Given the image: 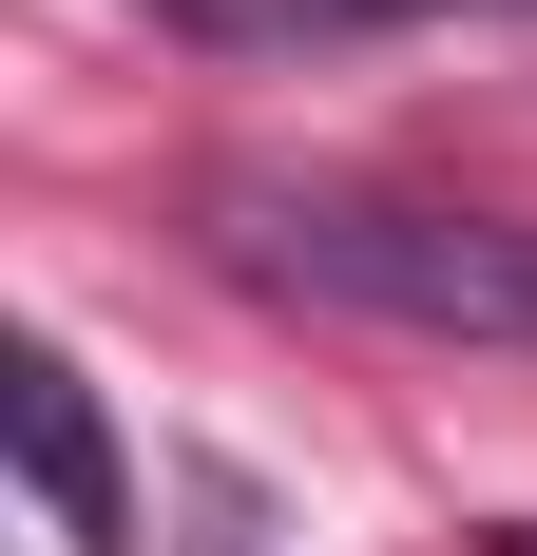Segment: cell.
<instances>
[{"mask_svg":"<svg viewBox=\"0 0 537 556\" xmlns=\"http://www.w3.org/2000/svg\"><path fill=\"white\" fill-rule=\"evenodd\" d=\"M20 460H39V500H58L77 556H135V500H115V442L77 403V365H20Z\"/></svg>","mask_w":537,"mask_h":556,"instance_id":"obj_2","label":"cell"},{"mask_svg":"<svg viewBox=\"0 0 537 556\" xmlns=\"http://www.w3.org/2000/svg\"><path fill=\"white\" fill-rule=\"evenodd\" d=\"M192 39H384V20H441V0H154Z\"/></svg>","mask_w":537,"mask_h":556,"instance_id":"obj_3","label":"cell"},{"mask_svg":"<svg viewBox=\"0 0 537 556\" xmlns=\"http://www.w3.org/2000/svg\"><path fill=\"white\" fill-rule=\"evenodd\" d=\"M230 269L365 307L423 345H537V212H403V192H230Z\"/></svg>","mask_w":537,"mask_h":556,"instance_id":"obj_1","label":"cell"},{"mask_svg":"<svg viewBox=\"0 0 537 556\" xmlns=\"http://www.w3.org/2000/svg\"><path fill=\"white\" fill-rule=\"evenodd\" d=\"M192 556H250V538H192Z\"/></svg>","mask_w":537,"mask_h":556,"instance_id":"obj_4","label":"cell"}]
</instances>
